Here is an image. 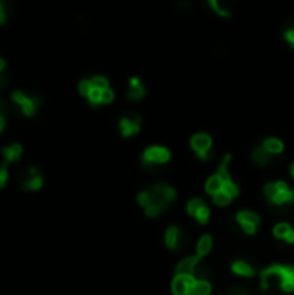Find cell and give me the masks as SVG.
<instances>
[{"label": "cell", "instance_id": "6da1fadb", "mask_svg": "<svg viewBox=\"0 0 294 295\" xmlns=\"http://www.w3.org/2000/svg\"><path fill=\"white\" fill-rule=\"evenodd\" d=\"M147 193H149V204L146 209V214L149 217H154V216H159L163 211H166L168 205H170V202L175 199V188L173 187H168V185L164 183H156L154 187L147 188Z\"/></svg>", "mask_w": 294, "mask_h": 295}, {"label": "cell", "instance_id": "7a4b0ae2", "mask_svg": "<svg viewBox=\"0 0 294 295\" xmlns=\"http://www.w3.org/2000/svg\"><path fill=\"white\" fill-rule=\"evenodd\" d=\"M275 278L277 283L284 292H294V266L287 264H272L261 271V288L267 290L270 280Z\"/></svg>", "mask_w": 294, "mask_h": 295}, {"label": "cell", "instance_id": "3957f363", "mask_svg": "<svg viewBox=\"0 0 294 295\" xmlns=\"http://www.w3.org/2000/svg\"><path fill=\"white\" fill-rule=\"evenodd\" d=\"M265 197L273 205H289L294 202V192L287 187L285 181H275V183L265 185Z\"/></svg>", "mask_w": 294, "mask_h": 295}, {"label": "cell", "instance_id": "277c9868", "mask_svg": "<svg viewBox=\"0 0 294 295\" xmlns=\"http://www.w3.org/2000/svg\"><path fill=\"white\" fill-rule=\"evenodd\" d=\"M170 151L166 147H163V145H152V147L146 149L142 154V161L146 164H164L170 161Z\"/></svg>", "mask_w": 294, "mask_h": 295}, {"label": "cell", "instance_id": "5b68a950", "mask_svg": "<svg viewBox=\"0 0 294 295\" xmlns=\"http://www.w3.org/2000/svg\"><path fill=\"white\" fill-rule=\"evenodd\" d=\"M11 99H13V102L16 106H19V109H21L26 116H33L35 112H37V107H38L37 97H30V95H26L25 92L16 90L11 94Z\"/></svg>", "mask_w": 294, "mask_h": 295}, {"label": "cell", "instance_id": "8992f818", "mask_svg": "<svg viewBox=\"0 0 294 295\" xmlns=\"http://www.w3.org/2000/svg\"><path fill=\"white\" fill-rule=\"evenodd\" d=\"M211 145H213V140H211V136H209L208 133H196V135L191 138L192 151H194L201 159H206Z\"/></svg>", "mask_w": 294, "mask_h": 295}, {"label": "cell", "instance_id": "52a82bcc", "mask_svg": "<svg viewBox=\"0 0 294 295\" xmlns=\"http://www.w3.org/2000/svg\"><path fill=\"white\" fill-rule=\"evenodd\" d=\"M237 223L243 226V230L248 235H253V233L258 230V226H260V216H258L256 212L253 211H239L236 216Z\"/></svg>", "mask_w": 294, "mask_h": 295}, {"label": "cell", "instance_id": "ba28073f", "mask_svg": "<svg viewBox=\"0 0 294 295\" xmlns=\"http://www.w3.org/2000/svg\"><path fill=\"white\" fill-rule=\"evenodd\" d=\"M194 283H196V276H184V274H177L175 280H173V283H171V290H173V293L175 295H189Z\"/></svg>", "mask_w": 294, "mask_h": 295}, {"label": "cell", "instance_id": "9c48e42d", "mask_svg": "<svg viewBox=\"0 0 294 295\" xmlns=\"http://www.w3.org/2000/svg\"><path fill=\"white\" fill-rule=\"evenodd\" d=\"M201 264V257L197 256H189L182 259L177 264V274H184V276H194L196 268Z\"/></svg>", "mask_w": 294, "mask_h": 295}, {"label": "cell", "instance_id": "30bf717a", "mask_svg": "<svg viewBox=\"0 0 294 295\" xmlns=\"http://www.w3.org/2000/svg\"><path fill=\"white\" fill-rule=\"evenodd\" d=\"M120 130L123 136H132L140 131V118H123L120 121Z\"/></svg>", "mask_w": 294, "mask_h": 295}, {"label": "cell", "instance_id": "8fae6325", "mask_svg": "<svg viewBox=\"0 0 294 295\" xmlns=\"http://www.w3.org/2000/svg\"><path fill=\"white\" fill-rule=\"evenodd\" d=\"M144 95H146V88H144L142 82H140L139 78H132L130 85H128L127 97L130 100H140V99H144Z\"/></svg>", "mask_w": 294, "mask_h": 295}, {"label": "cell", "instance_id": "7c38bea8", "mask_svg": "<svg viewBox=\"0 0 294 295\" xmlns=\"http://www.w3.org/2000/svg\"><path fill=\"white\" fill-rule=\"evenodd\" d=\"M43 185V178L42 175L37 171L35 168L30 169V178L25 180V183H23V188L25 190H31V192H35V190H40Z\"/></svg>", "mask_w": 294, "mask_h": 295}, {"label": "cell", "instance_id": "4fadbf2b", "mask_svg": "<svg viewBox=\"0 0 294 295\" xmlns=\"http://www.w3.org/2000/svg\"><path fill=\"white\" fill-rule=\"evenodd\" d=\"M4 159H6V163H19V159H21L23 156V147L19 143H13L9 145V147L4 149Z\"/></svg>", "mask_w": 294, "mask_h": 295}, {"label": "cell", "instance_id": "5bb4252c", "mask_svg": "<svg viewBox=\"0 0 294 295\" xmlns=\"http://www.w3.org/2000/svg\"><path fill=\"white\" fill-rule=\"evenodd\" d=\"M164 242H166L168 249H179L180 245V228L179 226H170V228L166 230V233H164Z\"/></svg>", "mask_w": 294, "mask_h": 295}, {"label": "cell", "instance_id": "9a60e30c", "mask_svg": "<svg viewBox=\"0 0 294 295\" xmlns=\"http://www.w3.org/2000/svg\"><path fill=\"white\" fill-rule=\"evenodd\" d=\"M204 188H206L208 193H211V195H216V193L223 190V181L220 180L218 175H213V176H209L206 180V185H204Z\"/></svg>", "mask_w": 294, "mask_h": 295}, {"label": "cell", "instance_id": "2e32d148", "mask_svg": "<svg viewBox=\"0 0 294 295\" xmlns=\"http://www.w3.org/2000/svg\"><path fill=\"white\" fill-rule=\"evenodd\" d=\"M261 147H263L270 156H273V154H280L282 151H284V143H282L279 138H273V136H270V138L265 140Z\"/></svg>", "mask_w": 294, "mask_h": 295}, {"label": "cell", "instance_id": "e0dca14e", "mask_svg": "<svg viewBox=\"0 0 294 295\" xmlns=\"http://www.w3.org/2000/svg\"><path fill=\"white\" fill-rule=\"evenodd\" d=\"M211 247H213V238L209 235H203L199 238V242H197V247H196L197 256H199V257L206 256V254H209Z\"/></svg>", "mask_w": 294, "mask_h": 295}, {"label": "cell", "instance_id": "ac0fdd59", "mask_svg": "<svg viewBox=\"0 0 294 295\" xmlns=\"http://www.w3.org/2000/svg\"><path fill=\"white\" fill-rule=\"evenodd\" d=\"M232 271L239 276H253V268L246 261H233Z\"/></svg>", "mask_w": 294, "mask_h": 295}, {"label": "cell", "instance_id": "d6986e66", "mask_svg": "<svg viewBox=\"0 0 294 295\" xmlns=\"http://www.w3.org/2000/svg\"><path fill=\"white\" fill-rule=\"evenodd\" d=\"M209 293H211V285H209V281L196 280V283L192 285L191 293L189 295H209Z\"/></svg>", "mask_w": 294, "mask_h": 295}, {"label": "cell", "instance_id": "ffe728a7", "mask_svg": "<svg viewBox=\"0 0 294 295\" xmlns=\"http://www.w3.org/2000/svg\"><path fill=\"white\" fill-rule=\"evenodd\" d=\"M230 159H232V156H230V154H227V156L223 157V161H221V164L218 168V173H216L223 183H228V181H232L230 175H228V163H230Z\"/></svg>", "mask_w": 294, "mask_h": 295}, {"label": "cell", "instance_id": "44dd1931", "mask_svg": "<svg viewBox=\"0 0 294 295\" xmlns=\"http://www.w3.org/2000/svg\"><path fill=\"white\" fill-rule=\"evenodd\" d=\"M253 161L260 166H265L270 163V154L265 151L263 147H256L255 151H253Z\"/></svg>", "mask_w": 294, "mask_h": 295}, {"label": "cell", "instance_id": "7402d4cb", "mask_svg": "<svg viewBox=\"0 0 294 295\" xmlns=\"http://www.w3.org/2000/svg\"><path fill=\"white\" fill-rule=\"evenodd\" d=\"M203 207H206V204H204L203 199H199V197H196V199H191L187 204V212L191 214V216L196 217V214L201 211Z\"/></svg>", "mask_w": 294, "mask_h": 295}, {"label": "cell", "instance_id": "603a6c76", "mask_svg": "<svg viewBox=\"0 0 294 295\" xmlns=\"http://www.w3.org/2000/svg\"><path fill=\"white\" fill-rule=\"evenodd\" d=\"M90 83H92V87L95 88V90H100V92H104V90H109V82H107V78L106 76H94V78L90 80Z\"/></svg>", "mask_w": 294, "mask_h": 295}, {"label": "cell", "instance_id": "cb8c5ba5", "mask_svg": "<svg viewBox=\"0 0 294 295\" xmlns=\"http://www.w3.org/2000/svg\"><path fill=\"white\" fill-rule=\"evenodd\" d=\"M291 225L287 223H279L275 225V228H273V235H275L277 238H282V240H285V237L289 235V232H291Z\"/></svg>", "mask_w": 294, "mask_h": 295}, {"label": "cell", "instance_id": "d4e9b609", "mask_svg": "<svg viewBox=\"0 0 294 295\" xmlns=\"http://www.w3.org/2000/svg\"><path fill=\"white\" fill-rule=\"evenodd\" d=\"M230 199H232V197L228 195V193H225L223 190L216 193V195H213V200H215V204L216 205H221V207H223V205H227L228 202H230Z\"/></svg>", "mask_w": 294, "mask_h": 295}, {"label": "cell", "instance_id": "484cf974", "mask_svg": "<svg viewBox=\"0 0 294 295\" xmlns=\"http://www.w3.org/2000/svg\"><path fill=\"white\" fill-rule=\"evenodd\" d=\"M87 99H88V102H90L92 106H99V104H102V92L95 90V88H94V90L88 94Z\"/></svg>", "mask_w": 294, "mask_h": 295}, {"label": "cell", "instance_id": "4316f807", "mask_svg": "<svg viewBox=\"0 0 294 295\" xmlns=\"http://www.w3.org/2000/svg\"><path fill=\"white\" fill-rule=\"evenodd\" d=\"M94 90V87H92V83H90V80H83V82H80L78 83V92L82 94L83 97H88V94Z\"/></svg>", "mask_w": 294, "mask_h": 295}, {"label": "cell", "instance_id": "83f0119b", "mask_svg": "<svg viewBox=\"0 0 294 295\" xmlns=\"http://www.w3.org/2000/svg\"><path fill=\"white\" fill-rule=\"evenodd\" d=\"M7 180H9V169H7V163H0V188L6 187Z\"/></svg>", "mask_w": 294, "mask_h": 295}, {"label": "cell", "instance_id": "f1b7e54d", "mask_svg": "<svg viewBox=\"0 0 294 295\" xmlns=\"http://www.w3.org/2000/svg\"><path fill=\"white\" fill-rule=\"evenodd\" d=\"M223 192L228 193L230 197H237L239 195V187L233 181H228V183H223Z\"/></svg>", "mask_w": 294, "mask_h": 295}, {"label": "cell", "instance_id": "f546056e", "mask_svg": "<svg viewBox=\"0 0 294 295\" xmlns=\"http://www.w3.org/2000/svg\"><path fill=\"white\" fill-rule=\"evenodd\" d=\"M194 274H196V280H204V281H206V278L209 276V269L206 268V266L199 264V266L196 268Z\"/></svg>", "mask_w": 294, "mask_h": 295}, {"label": "cell", "instance_id": "4dcf8cb0", "mask_svg": "<svg viewBox=\"0 0 294 295\" xmlns=\"http://www.w3.org/2000/svg\"><path fill=\"white\" fill-rule=\"evenodd\" d=\"M196 219L199 221L201 225L208 223V219H209V209H208V207H203V209H201V211L196 214Z\"/></svg>", "mask_w": 294, "mask_h": 295}, {"label": "cell", "instance_id": "1f68e13d", "mask_svg": "<svg viewBox=\"0 0 294 295\" xmlns=\"http://www.w3.org/2000/svg\"><path fill=\"white\" fill-rule=\"evenodd\" d=\"M209 7H211V9H215L220 16H228V11L225 9V7L220 6L218 0H209Z\"/></svg>", "mask_w": 294, "mask_h": 295}, {"label": "cell", "instance_id": "d6a6232c", "mask_svg": "<svg viewBox=\"0 0 294 295\" xmlns=\"http://www.w3.org/2000/svg\"><path fill=\"white\" fill-rule=\"evenodd\" d=\"M112 99H114L112 90H104L102 92V104H109V102H112Z\"/></svg>", "mask_w": 294, "mask_h": 295}, {"label": "cell", "instance_id": "836d02e7", "mask_svg": "<svg viewBox=\"0 0 294 295\" xmlns=\"http://www.w3.org/2000/svg\"><path fill=\"white\" fill-rule=\"evenodd\" d=\"M7 21V11H6V4L0 0V24H4Z\"/></svg>", "mask_w": 294, "mask_h": 295}, {"label": "cell", "instance_id": "e575fe53", "mask_svg": "<svg viewBox=\"0 0 294 295\" xmlns=\"http://www.w3.org/2000/svg\"><path fill=\"white\" fill-rule=\"evenodd\" d=\"M227 295H248V292H246L244 288H233V290H230Z\"/></svg>", "mask_w": 294, "mask_h": 295}, {"label": "cell", "instance_id": "d590c367", "mask_svg": "<svg viewBox=\"0 0 294 295\" xmlns=\"http://www.w3.org/2000/svg\"><path fill=\"white\" fill-rule=\"evenodd\" d=\"M4 128H6V116L0 112V133L4 131Z\"/></svg>", "mask_w": 294, "mask_h": 295}, {"label": "cell", "instance_id": "8d00e7d4", "mask_svg": "<svg viewBox=\"0 0 294 295\" xmlns=\"http://www.w3.org/2000/svg\"><path fill=\"white\" fill-rule=\"evenodd\" d=\"M285 242H289V244H294V230L289 232V235L285 237Z\"/></svg>", "mask_w": 294, "mask_h": 295}, {"label": "cell", "instance_id": "74e56055", "mask_svg": "<svg viewBox=\"0 0 294 295\" xmlns=\"http://www.w3.org/2000/svg\"><path fill=\"white\" fill-rule=\"evenodd\" d=\"M291 175L294 176V163H292V166H291Z\"/></svg>", "mask_w": 294, "mask_h": 295}]
</instances>
